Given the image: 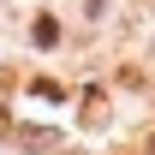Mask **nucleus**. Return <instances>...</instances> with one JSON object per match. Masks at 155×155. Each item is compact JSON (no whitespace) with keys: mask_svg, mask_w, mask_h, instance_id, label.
Instances as JSON below:
<instances>
[{"mask_svg":"<svg viewBox=\"0 0 155 155\" xmlns=\"http://www.w3.org/2000/svg\"><path fill=\"white\" fill-rule=\"evenodd\" d=\"M30 36H36L42 48H54V42H60V18H36V30H30Z\"/></svg>","mask_w":155,"mask_h":155,"instance_id":"nucleus-1","label":"nucleus"},{"mask_svg":"<svg viewBox=\"0 0 155 155\" xmlns=\"http://www.w3.org/2000/svg\"><path fill=\"white\" fill-rule=\"evenodd\" d=\"M101 107H107V101H101V90H90V96H84V119H101Z\"/></svg>","mask_w":155,"mask_h":155,"instance_id":"nucleus-2","label":"nucleus"},{"mask_svg":"<svg viewBox=\"0 0 155 155\" xmlns=\"http://www.w3.org/2000/svg\"><path fill=\"white\" fill-rule=\"evenodd\" d=\"M143 155H155V137H143Z\"/></svg>","mask_w":155,"mask_h":155,"instance_id":"nucleus-3","label":"nucleus"}]
</instances>
